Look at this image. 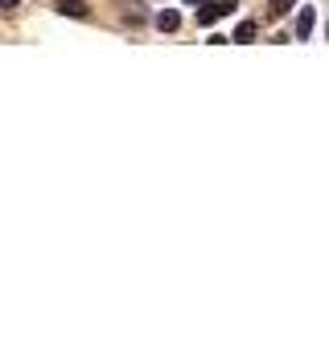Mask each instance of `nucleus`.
I'll return each instance as SVG.
<instances>
[{"label": "nucleus", "instance_id": "1", "mask_svg": "<svg viewBox=\"0 0 329 353\" xmlns=\"http://www.w3.org/2000/svg\"><path fill=\"white\" fill-rule=\"evenodd\" d=\"M239 8V0H214V4H206L202 12H198V25H214L218 16H227V12H235Z\"/></svg>", "mask_w": 329, "mask_h": 353}, {"label": "nucleus", "instance_id": "2", "mask_svg": "<svg viewBox=\"0 0 329 353\" xmlns=\"http://www.w3.org/2000/svg\"><path fill=\"white\" fill-rule=\"evenodd\" d=\"M177 25H181V16H177L173 8H161V12H157V29H161V33H173Z\"/></svg>", "mask_w": 329, "mask_h": 353}, {"label": "nucleus", "instance_id": "3", "mask_svg": "<svg viewBox=\"0 0 329 353\" xmlns=\"http://www.w3.org/2000/svg\"><path fill=\"white\" fill-rule=\"evenodd\" d=\"M58 12H62V16H78V21H82L91 8H87L82 0H58Z\"/></svg>", "mask_w": 329, "mask_h": 353}, {"label": "nucleus", "instance_id": "4", "mask_svg": "<svg viewBox=\"0 0 329 353\" xmlns=\"http://www.w3.org/2000/svg\"><path fill=\"white\" fill-rule=\"evenodd\" d=\"M313 21H317L313 8H301V12H297V37H309V33H313Z\"/></svg>", "mask_w": 329, "mask_h": 353}, {"label": "nucleus", "instance_id": "5", "mask_svg": "<svg viewBox=\"0 0 329 353\" xmlns=\"http://www.w3.org/2000/svg\"><path fill=\"white\" fill-rule=\"evenodd\" d=\"M256 33H260V25H256V21H239L235 41H243V45H247V41H256Z\"/></svg>", "mask_w": 329, "mask_h": 353}, {"label": "nucleus", "instance_id": "6", "mask_svg": "<svg viewBox=\"0 0 329 353\" xmlns=\"http://www.w3.org/2000/svg\"><path fill=\"white\" fill-rule=\"evenodd\" d=\"M268 8H272V16H284V12L297 8V0H268Z\"/></svg>", "mask_w": 329, "mask_h": 353}, {"label": "nucleus", "instance_id": "7", "mask_svg": "<svg viewBox=\"0 0 329 353\" xmlns=\"http://www.w3.org/2000/svg\"><path fill=\"white\" fill-rule=\"evenodd\" d=\"M0 4H4V8H16V0H0Z\"/></svg>", "mask_w": 329, "mask_h": 353}, {"label": "nucleus", "instance_id": "8", "mask_svg": "<svg viewBox=\"0 0 329 353\" xmlns=\"http://www.w3.org/2000/svg\"><path fill=\"white\" fill-rule=\"evenodd\" d=\"M185 4H202V0H185Z\"/></svg>", "mask_w": 329, "mask_h": 353}]
</instances>
